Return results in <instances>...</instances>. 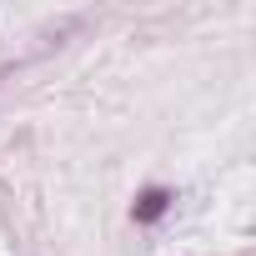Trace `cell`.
<instances>
[{
    "label": "cell",
    "instance_id": "cell-1",
    "mask_svg": "<svg viewBox=\"0 0 256 256\" xmlns=\"http://www.w3.org/2000/svg\"><path fill=\"white\" fill-rule=\"evenodd\" d=\"M166 206H171V191L151 186V191H141V201H136V221H156V216H166Z\"/></svg>",
    "mask_w": 256,
    "mask_h": 256
}]
</instances>
